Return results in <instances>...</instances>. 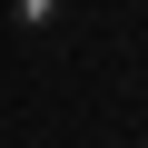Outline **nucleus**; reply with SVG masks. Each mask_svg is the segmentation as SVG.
Returning a JSON list of instances; mask_svg holds the SVG:
<instances>
[{"mask_svg": "<svg viewBox=\"0 0 148 148\" xmlns=\"http://www.w3.org/2000/svg\"><path fill=\"white\" fill-rule=\"evenodd\" d=\"M10 20H20V30H30V40H49V30H59V20H69V0H10Z\"/></svg>", "mask_w": 148, "mask_h": 148, "instance_id": "f257e3e1", "label": "nucleus"}]
</instances>
